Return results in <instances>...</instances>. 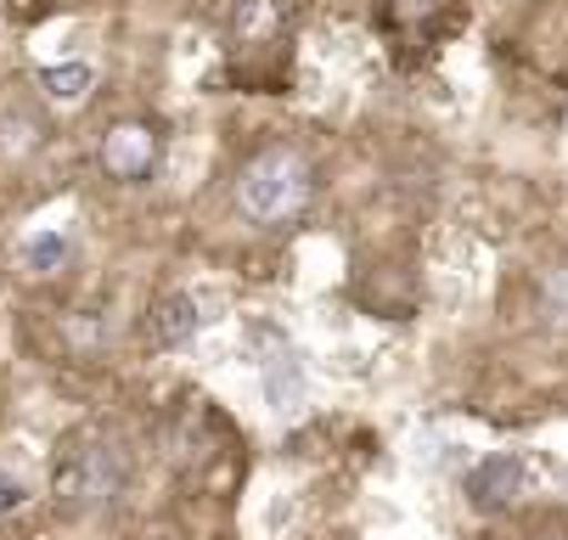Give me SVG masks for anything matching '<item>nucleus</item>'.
<instances>
[{"instance_id":"obj_8","label":"nucleus","mask_w":568,"mask_h":540,"mask_svg":"<svg viewBox=\"0 0 568 540\" xmlns=\"http://www.w3.org/2000/svg\"><path fill=\"white\" fill-rule=\"evenodd\" d=\"M68 231L62 225H45V231H29L23 237V265L29 271H40V276H51V271H62L68 265Z\"/></svg>"},{"instance_id":"obj_3","label":"nucleus","mask_w":568,"mask_h":540,"mask_svg":"<svg viewBox=\"0 0 568 540\" xmlns=\"http://www.w3.org/2000/svg\"><path fill=\"white\" fill-rule=\"evenodd\" d=\"M254 349H260V377H265V400L276 417H298L304 411V360L293 349L287 333L276 327H254Z\"/></svg>"},{"instance_id":"obj_4","label":"nucleus","mask_w":568,"mask_h":540,"mask_svg":"<svg viewBox=\"0 0 568 540\" xmlns=\"http://www.w3.org/2000/svg\"><path fill=\"white\" fill-rule=\"evenodd\" d=\"M158 159H164V135H158L152 124H141V119H124V124H113L102 135V170L124 186L146 181L158 170Z\"/></svg>"},{"instance_id":"obj_10","label":"nucleus","mask_w":568,"mask_h":540,"mask_svg":"<svg viewBox=\"0 0 568 540\" xmlns=\"http://www.w3.org/2000/svg\"><path fill=\"white\" fill-rule=\"evenodd\" d=\"M546 316L551 322H568V265L546 276Z\"/></svg>"},{"instance_id":"obj_6","label":"nucleus","mask_w":568,"mask_h":540,"mask_svg":"<svg viewBox=\"0 0 568 540\" xmlns=\"http://www.w3.org/2000/svg\"><path fill=\"white\" fill-rule=\"evenodd\" d=\"M197 327H203V310L192 293H164L146 310V344H158V349H175V344L197 338Z\"/></svg>"},{"instance_id":"obj_5","label":"nucleus","mask_w":568,"mask_h":540,"mask_svg":"<svg viewBox=\"0 0 568 540\" xmlns=\"http://www.w3.org/2000/svg\"><path fill=\"white\" fill-rule=\"evenodd\" d=\"M524 496V456L513 450H496V456H484L467 468V501L478 512H501Z\"/></svg>"},{"instance_id":"obj_1","label":"nucleus","mask_w":568,"mask_h":540,"mask_svg":"<svg viewBox=\"0 0 568 540\" xmlns=\"http://www.w3.org/2000/svg\"><path fill=\"white\" fill-rule=\"evenodd\" d=\"M130 490V456L113 439H68L51 461V501L68 518H97Z\"/></svg>"},{"instance_id":"obj_11","label":"nucleus","mask_w":568,"mask_h":540,"mask_svg":"<svg viewBox=\"0 0 568 540\" xmlns=\"http://www.w3.org/2000/svg\"><path fill=\"white\" fill-rule=\"evenodd\" d=\"M29 501V485L18 479V473H7V468H0V518H7V512H18Z\"/></svg>"},{"instance_id":"obj_7","label":"nucleus","mask_w":568,"mask_h":540,"mask_svg":"<svg viewBox=\"0 0 568 540\" xmlns=\"http://www.w3.org/2000/svg\"><path fill=\"white\" fill-rule=\"evenodd\" d=\"M40 91L57 108H85L97 91V68L91 62H51V68H40Z\"/></svg>"},{"instance_id":"obj_12","label":"nucleus","mask_w":568,"mask_h":540,"mask_svg":"<svg viewBox=\"0 0 568 540\" xmlns=\"http://www.w3.org/2000/svg\"><path fill=\"white\" fill-rule=\"evenodd\" d=\"M540 540H568V534H540Z\"/></svg>"},{"instance_id":"obj_9","label":"nucleus","mask_w":568,"mask_h":540,"mask_svg":"<svg viewBox=\"0 0 568 540\" xmlns=\"http://www.w3.org/2000/svg\"><path fill=\"white\" fill-rule=\"evenodd\" d=\"M276 23V12H271V0H242L236 7V34L242 40H254V34H265Z\"/></svg>"},{"instance_id":"obj_2","label":"nucleus","mask_w":568,"mask_h":540,"mask_svg":"<svg viewBox=\"0 0 568 540\" xmlns=\"http://www.w3.org/2000/svg\"><path fill=\"white\" fill-rule=\"evenodd\" d=\"M310 192H315V175L298 146H260L236 175V208L265 231L298 220L310 208Z\"/></svg>"}]
</instances>
